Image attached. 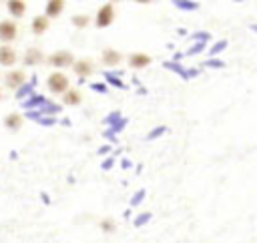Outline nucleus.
<instances>
[{"mask_svg": "<svg viewBox=\"0 0 257 243\" xmlns=\"http://www.w3.org/2000/svg\"><path fill=\"white\" fill-rule=\"evenodd\" d=\"M42 60V52L38 48H28L26 50V56H24V64H38Z\"/></svg>", "mask_w": 257, "mask_h": 243, "instance_id": "14", "label": "nucleus"}, {"mask_svg": "<svg viewBox=\"0 0 257 243\" xmlns=\"http://www.w3.org/2000/svg\"><path fill=\"white\" fill-rule=\"evenodd\" d=\"M112 18H114V10H112V4H104L98 14H96V26L98 28H106L108 24H112Z\"/></svg>", "mask_w": 257, "mask_h": 243, "instance_id": "2", "label": "nucleus"}, {"mask_svg": "<svg viewBox=\"0 0 257 243\" xmlns=\"http://www.w3.org/2000/svg\"><path fill=\"white\" fill-rule=\"evenodd\" d=\"M70 22H72L74 26H78V28H84V26L88 24V16H86V14H74V16L70 18Z\"/></svg>", "mask_w": 257, "mask_h": 243, "instance_id": "23", "label": "nucleus"}, {"mask_svg": "<svg viewBox=\"0 0 257 243\" xmlns=\"http://www.w3.org/2000/svg\"><path fill=\"white\" fill-rule=\"evenodd\" d=\"M151 217H153L151 213H141L133 223H135V227H143L145 223H149V221H151Z\"/></svg>", "mask_w": 257, "mask_h": 243, "instance_id": "27", "label": "nucleus"}, {"mask_svg": "<svg viewBox=\"0 0 257 243\" xmlns=\"http://www.w3.org/2000/svg\"><path fill=\"white\" fill-rule=\"evenodd\" d=\"M16 62V52L10 46H2L0 48V64L2 66H12Z\"/></svg>", "mask_w": 257, "mask_h": 243, "instance_id": "6", "label": "nucleus"}, {"mask_svg": "<svg viewBox=\"0 0 257 243\" xmlns=\"http://www.w3.org/2000/svg\"><path fill=\"white\" fill-rule=\"evenodd\" d=\"M78 102H80V92H76V90L64 92V104H78Z\"/></svg>", "mask_w": 257, "mask_h": 243, "instance_id": "21", "label": "nucleus"}, {"mask_svg": "<svg viewBox=\"0 0 257 243\" xmlns=\"http://www.w3.org/2000/svg\"><path fill=\"white\" fill-rule=\"evenodd\" d=\"M58 110H60V106H58V104H54V102H44V104L40 106V110H38V112H40V114H44V116H46V114H48V116H52V114H56Z\"/></svg>", "mask_w": 257, "mask_h": 243, "instance_id": "20", "label": "nucleus"}, {"mask_svg": "<svg viewBox=\"0 0 257 243\" xmlns=\"http://www.w3.org/2000/svg\"><path fill=\"white\" fill-rule=\"evenodd\" d=\"M227 46H229V42H227V40H219V42H215V44L209 48V56H217V54H219V52H223Z\"/></svg>", "mask_w": 257, "mask_h": 243, "instance_id": "22", "label": "nucleus"}, {"mask_svg": "<svg viewBox=\"0 0 257 243\" xmlns=\"http://www.w3.org/2000/svg\"><path fill=\"white\" fill-rule=\"evenodd\" d=\"M4 125H6L10 131H16V129H20V125H22V116L16 114V112H10V114H6Z\"/></svg>", "mask_w": 257, "mask_h": 243, "instance_id": "17", "label": "nucleus"}, {"mask_svg": "<svg viewBox=\"0 0 257 243\" xmlns=\"http://www.w3.org/2000/svg\"><path fill=\"white\" fill-rule=\"evenodd\" d=\"M173 6H175V8H181V10H197V8H199V2H191V0H175Z\"/></svg>", "mask_w": 257, "mask_h": 243, "instance_id": "18", "label": "nucleus"}, {"mask_svg": "<svg viewBox=\"0 0 257 243\" xmlns=\"http://www.w3.org/2000/svg\"><path fill=\"white\" fill-rule=\"evenodd\" d=\"M62 8H64V2L62 0H48L46 2V18L48 16H58L60 12H62Z\"/></svg>", "mask_w": 257, "mask_h": 243, "instance_id": "11", "label": "nucleus"}, {"mask_svg": "<svg viewBox=\"0 0 257 243\" xmlns=\"http://www.w3.org/2000/svg\"><path fill=\"white\" fill-rule=\"evenodd\" d=\"M108 151H110V147H106V145H104V147H100V149H98L96 153H98V155H106Z\"/></svg>", "mask_w": 257, "mask_h": 243, "instance_id": "34", "label": "nucleus"}, {"mask_svg": "<svg viewBox=\"0 0 257 243\" xmlns=\"http://www.w3.org/2000/svg\"><path fill=\"white\" fill-rule=\"evenodd\" d=\"M44 102H46V98H44L42 94H32L30 98H26V100L22 102V106H24V108H26V112H28V110H34V108H40V106H42Z\"/></svg>", "mask_w": 257, "mask_h": 243, "instance_id": "9", "label": "nucleus"}, {"mask_svg": "<svg viewBox=\"0 0 257 243\" xmlns=\"http://www.w3.org/2000/svg\"><path fill=\"white\" fill-rule=\"evenodd\" d=\"M165 133H167V127H155L145 139H147V141H153V139H157V137H161V135H165Z\"/></svg>", "mask_w": 257, "mask_h": 243, "instance_id": "26", "label": "nucleus"}, {"mask_svg": "<svg viewBox=\"0 0 257 243\" xmlns=\"http://www.w3.org/2000/svg\"><path fill=\"white\" fill-rule=\"evenodd\" d=\"M163 66L167 68V70H173L175 74H179L183 80H189V68H185V66H181L179 62H173V60H167V62H163Z\"/></svg>", "mask_w": 257, "mask_h": 243, "instance_id": "8", "label": "nucleus"}, {"mask_svg": "<svg viewBox=\"0 0 257 243\" xmlns=\"http://www.w3.org/2000/svg\"><path fill=\"white\" fill-rule=\"evenodd\" d=\"M249 28H251L253 32H257V24H249Z\"/></svg>", "mask_w": 257, "mask_h": 243, "instance_id": "35", "label": "nucleus"}, {"mask_svg": "<svg viewBox=\"0 0 257 243\" xmlns=\"http://www.w3.org/2000/svg\"><path fill=\"white\" fill-rule=\"evenodd\" d=\"M116 74H120V72H104V80L108 82V84H112V86H116V88H124V82L116 76Z\"/></svg>", "mask_w": 257, "mask_h": 243, "instance_id": "19", "label": "nucleus"}, {"mask_svg": "<svg viewBox=\"0 0 257 243\" xmlns=\"http://www.w3.org/2000/svg\"><path fill=\"white\" fill-rule=\"evenodd\" d=\"M120 118H122V116H120V112H116V110H114V112H110V114L104 118V123H106L108 127H112V125H114L116 120H120Z\"/></svg>", "mask_w": 257, "mask_h": 243, "instance_id": "30", "label": "nucleus"}, {"mask_svg": "<svg viewBox=\"0 0 257 243\" xmlns=\"http://www.w3.org/2000/svg\"><path fill=\"white\" fill-rule=\"evenodd\" d=\"M128 62H131L133 68H145V66L151 62V56H147V54H143V52H137V54H131Z\"/></svg>", "mask_w": 257, "mask_h": 243, "instance_id": "10", "label": "nucleus"}, {"mask_svg": "<svg viewBox=\"0 0 257 243\" xmlns=\"http://www.w3.org/2000/svg\"><path fill=\"white\" fill-rule=\"evenodd\" d=\"M191 38L197 40V42H207V40H211V34L209 32H193Z\"/></svg>", "mask_w": 257, "mask_h": 243, "instance_id": "29", "label": "nucleus"}, {"mask_svg": "<svg viewBox=\"0 0 257 243\" xmlns=\"http://www.w3.org/2000/svg\"><path fill=\"white\" fill-rule=\"evenodd\" d=\"M90 88H92L94 92H100V94H106V90H108L104 82H92V84H90Z\"/></svg>", "mask_w": 257, "mask_h": 243, "instance_id": "31", "label": "nucleus"}, {"mask_svg": "<svg viewBox=\"0 0 257 243\" xmlns=\"http://www.w3.org/2000/svg\"><path fill=\"white\" fill-rule=\"evenodd\" d=\"M100 229H102V231H112V229H114V223H112L110 219H104V221L100 223Z\"/></svg>", "mask_w": 257, "mask_h": 243, "instance_id": "32", "label": "nucleus"}, {"mask_svg": "<svg viewBox=\"0 0 257 243\" xmlns=\"http://www.w3.org/2000/svg\"><path fill=\"white\" fill-rule=\"evenodd\" d=\"M24 84V72L22 70H10L8 74H6V86L8 88H20Z\"/></svg>", "mask_w": 257, "mask_h": 243, "instance_id": "4", "label": "nucleus"}, {"mask_svg": "<svg viewBox=\"0 0 257 243\" xmlns=\"http://www.w3.org/2000/svg\"><path fill=\"white\" fill-rule=\"evenodd\" d=\"M112 165H114V159H112V157H108V159H104V161H102L100 169H104V171H106V169H110Z\"/></svg>", "mask_w": 257, "mask_h": 243, "instance_id": "33", "label": "nucleus"}, {"mask_svg": "<svg viewBox=\"0 0 257 243\" xmlns=\"http://www.w3.org/2000/svg\"><path fill=\"white\" fill-rule=\"evenodd\" d=\"M46 28H48V18L46 16H36L32 20V32L34 34H42Z\"/></svg>", "mask_w": 257, "mask_h": 243, "instance_id": "16", "label": "nucleus"}, {"mask_svg": "<svg viewBox=\"0 0 257 243\" xmlns=\"http://www.w3.org/2000/svg\"><path fill=\"white\" fill-rule=\"evenodd\" d=\"M48 62L52 64V66H68V64H74V58H72V54L68 52V50H58V52H54V54H50L48 56Z\"/></svg>", "mask_w": 257, "mask_h": 243, "instance_id": "3", "label": "nucleus"}, {"mask_svg": "<svg viewBox=\"0 0 257 243\" xmlns=\"http://www.w3.org/2000/svg\"><path fill=\"white\" fill-rule=\"evenodd\" d=\"M16 36V26L12 24V22H8V20H4V22H0V40H12Z\"/></svg>", "mask_w": 257, "mask_h": 243, "instance_id": "7", "label": "nucleus"}, {"mask_svg": "<svg viewBox=\"0 0 257 243\" xmlns=\"http://www.w3.org/2000/svg\"><path fill=\"white\" fill-rule=\"evenodd\" d=\"M24 10H26V4H24L22 0H10V2H8V12H10L12 16H22Z\"/></svg>", "mask_w": 257, "mask_h": 243, "instance_id": "15", "label": "nucleus"}, {"mask_svg": "<svg viewBox=\"0 0 257 243\" xmlns=\"http://www.w3.org/2000/svg\"><path fill=\"white\" fill-rule=\"evenodd\" d=\"M72 68H74V72H76L78 76H86V74L92 72V64H90L88 60H76V62L72 64Z\"/></svg>", "mask_w": 257, "mask_h": 243, "instance_id": "13", "label": "nucleus"}, {"mask_svg": "<svg viewBox=\"0 0 257 243\" xmlns=\"http://www.w3.org/2000/svg\"><path fill=\"white\" fill-rule=\"evenodd\" d=\"M145 195H147V193H145V189H139V191H137V193H135V195L131 197V207L139 205V203H141V201L145 199Z\"/></svg>", "mask_w": 257, "mask_h": 243, "instance_id": "28", "label": "nucleus"}, {"mask_svg": "<svg viewBox=\"0 0 257 243\" xmlns=\"http://www.w3.org/2000/svg\"><path fill=\"white\" fill-rule=\"evenodd\" d=\"M48 88H50L52 92H56V94L66 92V90H68V78H66L62 72H52V74L48 76Z\"/></svg>", "mask_w": 257, "mask_h": 243, "instance_id": "1", "label": "nucleus"}, {"mask_svg": "<svg viewBox=\"0 0 257 243\" xmlns=\"http://www.w3.org/2000/svg\"><path fill=\"white\" fill-rule=\"evenodd\" d=\"M102 62H104L106 66H116V64L120 62V54H118L116 50L106 48V50L102 52Z\"/></svg>", "mask_w": 257, "mask_h": 243, "instance_id": "12", "label": "nucleus"}, {"mask_svg": "<svg viewBox=\"0 0 257 243\" xmlns=\"http://www.w3.org/2000/svg\"><path fill=\"white\" fill-rule=\"evenodd\" d=\"M205 44H207V42H195V44H193V46H191V48H189L185 54H187V56L199 54V52H203V50H205Z\"/></svg>", "mask_w": 257, "mask_h": 243, "instance_id": "25", "label": "nucleus"}, {"mask_svg": "<svg viewBox=\"0 0 257 243\" xmlns=\"http://www.w3.org/2000/svg\"><path fill=\"white\" fill-rule=\"evenodd\" d=\"M203 66H207V68H225V62L219 60V58H207L203 62Z\"/></svg>", "mask_w": 257, "mask_h": 243, "instance_id": "24", "label": "nucleus"}, {"mask_svg": "<svg viewBox=\"0 0 257 243\" xmlns=\"http://www.w3.org/2000/svg\"><path fill=\"white\" fill-rule=\"evenodd\" d=\"M34 84H36V76H32L30 82L22 84V86L16 90V98H18V100H26V98H30V96L34 94Z\"/></svg>", "mask_w": 257, "mask_h": 243, "instance_id": "5", "label": "nucleus"}]
</instances>
